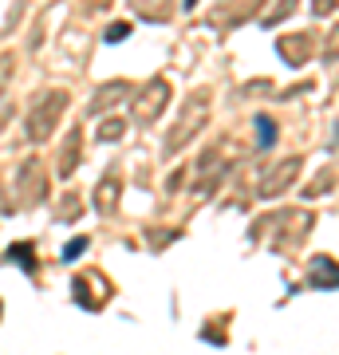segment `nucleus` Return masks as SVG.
Instances as JSON below:
<instances>
[{"instance_id":"f257e3e1","label":"nucleus","mask_w":339,"mask_h":355,"mask_svg":"<svg viewBox=\"0 0 339 355\" xmlns=\"http://www.w3.org/2000/svg\"><path fill=\"white\" fill-rule=\"evenodd\" d=\"M63 107H67V91H44L36 103H32V111L24 114V130L32 142H44L51 139V127L60 123Z\"/></svg>"},{"instance_id":"f03ea898","label":"nucleus","mask_w":339,"mask_h":355,"mask_svg":"<svg viewBox=\"0 0 339 355\" xmlns=\"http://www.w3.org/2000/svg\"><path fill=\"white\" fill-rule=\"evenodd\" d=\"M205 111H209V95H205V91L189 95L186 111H182V123H177V127L170 130V139H166V150H177V146H186V142L198 135V127L205 123Z\"/></svg>"},{"instance_id":"7ed1b4c3","label":"nucleus","mask_w":339,"mask_h":355,"mask_svg":"<svg viewBox=\"0 0 339 355\" xmlns=\"http://www.w3.org/2000/svg\"><path fill=\"white\" fill-rule=\"evenodd\" d=\"M166 103H170V83H166V79H150L146 91L139 95V103H134V114H139L142 123H154V119L162 114Z\"/></svg>"},{"instance_id":"20e7f679","label":"nucleus","mask_w":339,"mask_h":355,"mask_svg":"<svg viewBox=\"0 0 339 355\" xmlns=\"http://www.w3.org/2000/svg\"><path fill=\"white\" fill-rule=\"evenodd\" d=\"M126 95H130V87H126V83H107V87H103L99 95H95V99H91L87 111H91V114H103L107 107H114V103L126 99Z\"/></svg>"},{"instance_id":"39448f33","label":"nucleus","mask_w":339,"mask_h":355,"mask_svg":"<svg viewBox=\"0 0 339 355\" xmlns=\"http://www.w3.org/2000/svg\"><path fill=\"white\" fill-rule=\"evenodd\" d=\"M280 51H284V60H288V64H304V60H308V40H304V36L280 40Z\"/></svg>"},{"instance_id":"423d86ee","label":"nucleus","mask_w":339,"mask_h":355,"mask_svg":"<svg viewBox=\"0 0 339 355\" xmlns=\"http://www.w3.org/2000/svg\"><path fill=\"white\" fill-rule=\"evenodd\" d=\"M79 142H83V135H79V130H71V139H67V150H63V162H60V174H71V166H76V154H79Z\"/></svg>"},{"instance_id":"0eeeda50","label":"nucleus","mask_w":339,"mask_h":355,"mask_svg":"<svg viewBox=\"0 0 339 355\" xmlns=\"http://www.w3.org/2000/svg\"><path fill=\"white\" fill-rule=\"evenodd\" d=\"M111 198H119V178L107 174L103 178V186H99V209L107 214V205H111Z\"/></svg>"},{"instance_id":"6e6552de","label":"nucleus","mask_w":339,"mask_h":355,"mask_svg":"<svg viewBox=\"0 0 339 355\" xmlns=\"http://www.w3.org/2000/svg\"><path fill=\"white\" fill-rule=\"evenodd\" d=\"M12 71H16V55H12V51H0V95L8 91V79H12Z\"/></svg>"},{"instance_id":"1a4fd4ad","label":"nucleus","mask_w":339,"mask_h":355,"mask_svg":"<svg viewBox=\"0 0 339 355\" xmlns=\"http://www.w3.org/2000/svg\"><path fill=\"white\" fill-rule=\"evenodd\" d=\"M8 257H12V261H20L28 272H36V261H32V245H12V249H8Z\"/></svg>"},{"instance_id":"9d476101","label":"nucleus","mask_w":339,"mask_h":355,"mask_svg":"<svg viewBox=\"0 0 339 355\" xmlns=\"http://www.w3.org/2000/svg\"><path fill=\"white\" fill-rule=\"evenodd\" d=\"M123 130H126V123H123V119H111V123H103V127H99V142H111V139H119Z\"/></svg>"},{"instance_id":"9b49d317","label":"nucleus","mask_w":339,"mask_h":355,"mask_svg":"<svg viewBox=\"0 0 339 355\" xmlns=\"http://www.w3.org/2000/svg\"><path fill=\"white\" fill-rule=\"evenodd\" d=\"M126 36H130V28H126V24H111L103 40H107V44H119V40H126Z\"/></svg>"},{"instance_id":"f8f14e48","label":"nucleus","mask_w":339,"mask_h":355,"mask_svg":"<svg viewBox=\"0 0 339 355\" xmlns=\"http://www.w3.org/2000/svg\"><path fill=\"white\" fill-rule=\"evenodd\" d=\"M83 249H87V241H83V237H76V241H71L67 249H63V261H76V257L83 253Z\"/></svg>"},{"instance_id":"ddd939ff","label":"nucleus","mask_w":339,"mask_h":355,"mask_svg":"<svg viewBox=\"0 0 339 355\" xmlns=\"http://www.w3.org/2000/svg\"><path fill=\"white\" fill-rule=\"evenodd\" d=\"M257 127H261V146H268V139H277V130L268 127V119H264V114L257 119Z\"/></svg>"}]
</instances>
